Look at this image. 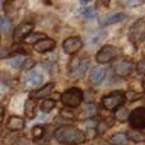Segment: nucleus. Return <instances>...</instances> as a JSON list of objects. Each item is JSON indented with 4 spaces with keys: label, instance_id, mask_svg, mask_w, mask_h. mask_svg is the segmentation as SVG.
Instances as JSON below:
<instances>
[{
    "label": "nucleus",
    "instance_id": "f257e3e1",
    "mask_svg": "<svg viewBox=\"0 0 145 145\" xmlns=\"http://www.w3.org/2000/svg\"><path fill=\"white\" fill-rule=\"evenodd\" d=\"M54 136H55V139L59 143L68 144V145L82 144L85 141L84 133L72 125H63L60 127H57Z\"/></svg>",
    "mask_w": 145,
    "mask_h": 145
},
{
    "label": "nucleus",
    "instance_id": "6e6552de",
    "mask_svg": "<svg viewBox=\"0 0 145 145\" xmlns=\"http://www.w3.org/2000/svg\"><path fill=\"white\" fill-rule=\"evenodd\" d=\"M33 29V24L32 23H22L19 24L13 32V40L15 43H18L19 41H23L32 33Z\"/></svg>",
    "mask_w": 145,
    "mask_h": 145
},
{
    "label": "nucleus",
    "instance_id": "7c9ffc66",
    "mask_svg": "<svg viewBox=\"0 0 145 145\" xmlns=\"http://www.w3.org/2000/svg\"><path fill=\"white\" fill-rule=\"evenodd\" d=\"M60 115L65 118H74V113H72L70 110H65V108L60 110Z\"/></svg>",
    "mask_w": 145,
    "mask_h": 145
},
{
    "label": "nucleus",
    "instance_id": "c756f323",
    "mask_svg": "<svg viewBox=\"0 0 145 145\" xmlns=\"http://www.w3.org/2000/svg\"><path fill=\"white\" fill-rule=\"evenodd\" d=\"M136 71H138L139 74H145V59H143V60H140L138 63V65H136Z\"/></svg>",
    "mask_w": 145,
    "mask_h": 145
},
{
    "label": "nucleus",
    "instance_id": "39448f33",
    "mask_svg": "<svg viewBox=\"0 0 145 145\" xmlns=\"http://www.w3.org/2000/svg\"><path fill=\"white\" fill-rule=\"evenodd\" d=\"M118 55H120V50H118L117 47L107 45V46H103L99 50V52L95 56V60L99 64H107V63H110L111 60H113L115 57H117Z\"/></svg>",
    "mask_w": 145,
    "mask_h": 145
},
{
    "label": "nucleus",
    "instance_id": "7ed1b4c3",
    "mask_svg": "<svg viewBox=\"0 0 145 145\" xmlns=\"http://www.w3.org/2000/svg\"><path fill=\"white\" fill-rule=\"evenodd\" d=\"M129 40L134 45H139V43H141L145 40V17L138 19L130 27Z\"/></svg>",
    "mask_w": 145,
    "mask_h": 145
},
{
    "label": "nucleus",
    "instance_id": "bb28decb",
    "mask_svg": "<svg viewBox=\"0 0 145 145\" xmlns=\"http://www.w3.org/2000/svg\"><path fill=\"white\" fill-rule=\"evenodd\" d=\"M43 134H45V129H43L42 126H35V127L32 129V136L35 140L41 139L43 136Z\"/></svg>",
    "mask_w": 145,
    "mask_h": 145
},
{
    "label": "nucleus",
    "instance_id": "2eb2a0df",
    "mask_svg": "<svg viewBox=\"0 0 145 145\" xmlns=\"http://www.w3.org/2000/svg\"><path fill=\"white\" fill-rule=\"evenodd\" d=\"M127 141H129L127 134H123V133H117L110 138L111 145H125Z\"/></svg>",
    "mask_w": 145,
    "mask_h": 145
},
{
    "label": "nucleus",
    "instance_id": "423d86ee",
    "mask_svg": "<svg viewBox=\"0 0 145 145\" xmlns=\"http://www.w3.org/2000/svg\"><path fill=\"white\" fill-rule=\"evenodd\" d=\"M129 122L133 129H145V107H138L131 111Z\"/></svg>",
    "mask_w": 145,
    "mask_h": 145
},
{
    "label": "nucleus",
    "instance_id": "20e7f679",
    "mask_svg": "<svg viewBox=\"0 0 145 145\" xmlns=\"http://www.w3.org/2000/svg\"><path fill=\"white\" fill-rule=\"evenodd\" d=\"M125 101H126V95L122 92H113L102 98V105L106 110L115 111V110H118L123 105Z\"/></svg>",
    "mask_w": 145,
    "mask_h": 145
},
{
    "label": "nucleus",
    "instance_id": "473e14b6",
    "mask_svg": "<svg viewBox=\"0 0 145 145\" xmlns=\"http://www.w3.org/2000/svg\"><path fill=\"white\" fill-rule=\"evenodd\" d=\"M143 88H144V89H145V79L143 80Z\"/></svg>",
    "mask_w": 145,
    "mask_h": 145
},
{
    "label": "nucleus",
    "instance_id": "a211bd4d",
    "mask_svg": "<svg viewBox=\"0 0 145 145\" xmlns=\"http://www.w3.org/2000/svg\"><path fill=\"white\" fill-rule=\"evenodd\" d=\"M97 113V107H95L93 103H88L85 105L84 110L83 112L80 113V118H89V117H93V116Z\"/></svg>",
    "mask_w": 145,
    "mask_h": 145
},
{
    "label": "nucleus",
    "instance_id": "0eeeda50",
    "mask_svg": "<svg viewBox=\"0 0 145 145\" xmlns=\"http://www.w3.org/2000/svg\"><path fill=\"white\" fill-rule=\"evenodd\" d=\"M82 47H83V41H82V38L76 37V36L66 38L63 43L64 51H65L66 54H69V55H74V54H76Z\"/></svg>",
    "mask_w": 145,
    "mask_h": 145
},
{
    "label": "nucleus",
    "instance_id": "4468645a",
    "mask_svg": "<svg viewBox=\"0 0 145 145\" xmlns=\"http://www.w3.org/2000/svg\"><path fill=\"white\" fill-rule=\"evenodd\" d=\"M105 75H106V71L103 68H94L92 70V74H90V79H92V83L95 85L101 84L105 79Z\"/></svg>",
    "mask_w": 145,
    "mask_h": 145
},
{
    "label": "nucleus",
    "instance_id": "6ab92c4d",
    "mask_svg": "<svg viewBox=\"0 0 145 145\" xmlns=\"http://www.w3.org/2000/svg\"><path fill=\"white\" fill-rule=\"evenodd\" d=\"M89 65H90V63H89V60H88V59H82V60L79 61L78 68H76L78 75H79V76H84L85 72H87L88 69H89Z\"/></svg>",
    "mask_w": 145,
    "mask_h": 145
},
{
    "label": "nucleus",
    "instance_id": "aec40b11",
    "mask_svg": "<svg viewBox=\"0 0 145 145\" xmlns=\"http://www.w3.org/2000/svg\"><path fill=\"white\" fill-rule=\"evenodd\" d=\"M45 38H47L45 33L37 32V33H31V35L28 36V37L25 38L24 41H25L27 43H33V45H36V43H38L41 40H45Z\"/></svg>",
    "mask_w": 145,
    "mask_h": 145
},
{
    "label": "nucleus",
    "instance_id": "a878e982",
    "mask_svg": "<svg viewBox=\"0 0 145 145\" xmlns=\"http://www.w3.org/2000/svg\"><path fill=\"white\" fill-rule=\"evenodd\" d=\"M129 116H130V115L127 113V110H126V108H123V107L118 108V110L116 111V113H115V117L117 118L118 121H121V122H123L126 118H129Z\"/></svg>",
    "mask_w": 145,
    "mask_h": 145
},
{
    "label": "nucleus",
    "instance_id": "1a4fd4ad",
    "mask_svg": "<svg viewBox=\"0 0 145 145\" xmlns=\"http://www.w3.org/2000/svg\"><path fill=\"white\" fill-rule=\"evenodd\" d=\"M112 69H113V71H115V74H117L118 76H129L134 70V65L131 61L120 60L113 64Z\"/></svg>",
    "mask_w": 145,
    "mask_h": 145
},
{
    "label": "nucleus",
    "instance_id": "2f4dec72",
    "mask_svg": "<svg viewBox=\"0 0 145 145\" xmlns=\"http://www.w3.org/2000/svg\"><path fill=\"white\" fill-rule=\"evenodd\" d=\"M141 1H126V5L129 7H135V5H140Z\"/></svg>",
    "mask_w": 145,
    "mask_h": 145
},
{
    "label": "nucleus",
    "instance_id": "cd10ccee",
    "mask_svg": "<svg viewBox=\"0 0 145 145\" xmlns=\"http://www.w3.org/2000/svg\"><path fill=\"white\" fill-rule=\"evenodd\" d=\"M0 27H1V32L5 33L8 29L10 28V20L9 18H7L5 15H1V19H0Z\"/></svg>",
    "mask_w": 145,
    "mask_h": 145
},
{
    "label": "nucleus",
    "instance_id": "ddd939ff",
    "mask_svg": "<svg viewBox=\"0 0 145 145\" xmlns=\"http://www.w3.org/2000/svg\"><path fill=\"white\" fill-rule=\"evenodd\" d=\"M54 88H55V84H54V83H48V84L43 85L42 88H40L38 90H35V92L32 93V97H33V98H43V97H47V95L54 90Z\"/></svg>",
    "mask_w": 145,
    "mask_h": 145
},
{
    "label": "nucleus",
    "instance_id": "9d476101",
    "mask_svg": "<svg viewBox=\"0 0 145 145\" xmlns=\"http://www.w3.org/2000/svg\"><path fill=\"white\" fill-rule=\"evenodd\" d=\"M56 47V42L51 38H45V40H41L38 43L35 45V50L40 54H45L48 51H52Z\"/></svg>",
    "mask_w": 145,
    "mask_h": 145
},
{
    "label": "nucleus",
    "instance_id": "b1692460",
    "mask_svg": "<svg viewBox=\"0 0 145 145\" xmlns=\"http://www.w3.org/2000/svg\"><path fill=\"white\" fill-rule=\"evenodd\" d=\"M24 63H25V59L23 57L22 55H17V56H14L13 59H10V66H12V68H15V69L23 66V64Z\"/></svg>",
    "mask_w": 145,
    "mask_h": 145
},
{
    "label": "nucleus",
    "instance_id": "f8f14e48",
    "mask_svg": "<svg viewBox=\"0 0 145 145\" xmlns=\"http://www.w3.org/2000/svg\"><path fill=\"white\" fill-rule=\"evenodd\" d=\"M125 19H126V15L123 14V13H115V14L107 15V17H105L103 19H101V25L116 24V23H120Z\"/></svg>",
    "mask_w": 145,
    "mask_h": 145
},
{
    "label": "nucleus",
    "instance_id": "f3484780",
    "mask_svg": "<svg viewBox=\"0 0 145 145\" xmlns=\"http://www.w3.org/2000/svg\"><path fill=\"white\" fill-rule=\"evenodd\" d=\"M35 108H36V102H35V99L33 98H28L27 99V102H25V105H24V113H25V116L27 117H29V118H33L35 117Z\"/></svg>",
    "mask_w": 145,
    "mask_h": 145
},
{
    "label": "nucleus",
    "instance_id": "9b49d317",
    "mask_svg": "<svg viewBox=\"0 0 145 145\" xmlns=\"http://www.w3.org/2000/svg\"><path fill=\"white\" fill-rule=\"evenodd\" d=\"M25 126L24 120L19 116H10L7 121V127L9 129L10 131H19L23 130Z\"/></svg>",
    "mask_w": 145,
    "mask_h": 145
},
{
    "label": "nucleus",
    "instance_id": "412c9836",
    "mask_svg": "<svg viewBox=\"0 0 145 145\" xmlns=\"http://www.w3.org/2000/svg\"><path fill=\"white\" fill-rule=\"evenodd\" d=\"M127 136H129V139H131V141H135V143L145 141V134L140 133V131H129Z\"/></svg>",
    "mask_w": 145,
    "mask_h": 145
},
{
    "label": "nucleus",
    "instance_id": "f03ea898",
    "mask_svg": "<svg viewBox=\"0 0 145 145\" xmlns=\"http://www.w3.org/2000/svg\"><path fill=\"white\" fill-rule=\"evenodd\" d=\"M60 101L63 105L68 106V107H78L80 106L83 101V92L79 88H70V89H66L63 94L60 95Z\"/></svg>",
    "mask_w": 145,
    "mask_h": 145
},
{
    "label": "nucleus",
    "instance_id": "4be33fe9",
    "mask_svg": "<svg viewBox=\"0 0 145 145\" xmlns=\"http://www.w3.org/2000/svg\"><path fill=\"white\" fill-rule=\"evenodd\" d=\"M82 15L85 19H95L97 18V10L94 8H83L82 10Z\"/></svg>",
    "mask_w": 145,
    "mask_h": 145
},
{
    "label": "nucleus",
    "instance_id": "c85d7f7f",
    "mask_svg": "<svg viewBox=\"0 0 145 145\" xmlns=\"http://www.w3.org/2000/svg\"><path fill=\"white\" fill-rule=\"evenodd\" d=\"M126 99L127 101H130V102H135L138 98H140L141 97V94L140 93H135L134 90H129L127 93H126Z\"/></svg>",
    "mask_w": 145,
    "mask_h": 145
},
{
    "label": "nucleus",
    "instance_id": "393cba45",
    "mask_svg": "<svg viewBox=\"0 0 145 145\" xmlns=\"http://www.w3.org/2000/svg\"><path fill=\"white\" fill-rule=\"evenodd\" d=\"M113 125V118H106L105 121H101V123L98 125V133L102 134V133H106L108 127Z\"/></svg>",
    "mask_w": 145,
    "mask_h": 145
},
{
    "label": "nucleus",
    "instance_id": "5701e85b",
    "mask_svg": "<svg viewBox=\"0 0 145 145\" xmlns=\"http://www.w3.org/2000/svg\"><path fill=\"white\" fill-rule=\"evenodd\" d=\"M56 106V102L54 99H45L42 103H41V110L43 111L45 113L50 112L51 110H54Z\"/></svg>",
    "mask_w": 145,
    "mask_h": 145
},
{
    "label": "nucleus",
    "instance_id": "dca6fc26",
    "mask_svg": "<svg viewBox=\"0 0 145 145\" xmlns=\"http://www.w3.org/2000/svg\"><path fill=\"white\" fill-rule=\"evenodd\" d=\"M42 80H43V76L40 72L32 71V72H29V75H28V78H27V85H33V87H36V85L41 84Z\"/></svg>",
    "mask_w": 145,
    "mask_h": 145
}]
</instances>
